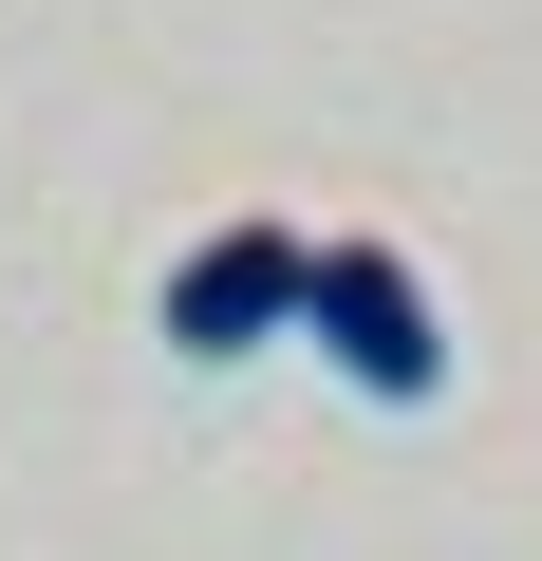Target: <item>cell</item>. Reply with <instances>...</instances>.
Segmentation results:
<instances>
[{"instance_id": "1", "label": "cell", "mask_w": 542, "mask_h": 561, "mask_svg": "<svg viewBox=\"0 0 542 561\" xmlns=\"http://www.w3.org/2000/svg\"><path fill=\"white\" fill-rule=\"evenodd\" d=\"M374 412H412V393H449V319H430V280L393 262V243H319V319H300Z\"/></svg>"}, {"instance_id": "2", "label": "cell", "mask_w": 542, "mask_h": 561, "mask_svg": "<svg viewBox=\"0 0 542 561\" xmlns=\"http://www.w3.org/2000/svg\"><path fill=\"white\" fill-rule=\"evenodd\" d=\"M319 319V243L300 225H206L169 262V356H262V337H300Z\"/></svg>"}]
</instances>
